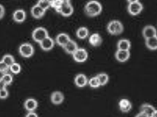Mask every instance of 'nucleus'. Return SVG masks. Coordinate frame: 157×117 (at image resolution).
Here are the masks:
<instances>
[{"label": "nucleus", "instance_id": "nucleus-28", "mask_svg": "<svg viewBox=\"0 0 157 117\" xmlns=\"http://www.w3.org/2000/svg\"><path fill=\"white\" fill-rule=\"evenodd\" d=\"M88 84L90 87L93 88H97L101 86L96 76L90 78V79L88 80Z\"/></svg>", "mask_w": 157, "mask_h": 117}, {"label": "nucleus", "instance_id": "nucleus-30", "mask_svg": "<svg viewBox=\"0 0 157 117\" xmlns=\"http://www.w3.org/2000/svg\"><path fill=\"white\" fill-rule=\"evenodd\" d=\"M63 1L62 0H56L51 1V7L54 8L57 13H59Z\"/></svg>", "mask_w": 157, "mask_h": 117}, {"label": "nucleus", "instance_id": "nucleus-23", "mask_svg": "<svg viewBox=\"0 0 157 117\" xmlns=\"http://www.w3.org/2000/svg\"><path fill=\"white\" fill-rule=\"evenodd\" d=\"M145 44L147 48L151 50L157 49V35L145 39Z\"/></svg>", "mask_w": 157, "mask_h": 117}, {"label": "nucleus", "instance_id": "nucleus-18", "mask_svg": "<svg viewBox=\"0 0 157 117\" xmlns=\"http://www.w3.org/2000/svg\"><path fill=\"white\" fill-rule=\"evenodd\" d=\"M31 14L32 16L36 19H40L45 15L46 11L36 4L32 6L31 9Z\"/></svg>", "mask_w": 157, "mask_h": 117}, {"label": "nucleus", "instance_id": "nucleus-15", "mask_svg": "<svg viewBox=\"0 0 157 117\" xmlns=\"http://www.w3.org/2000/svg\"><path fill=\"white\" fill-rule=\"evenodd\" d=\"M71 39V38L68 34L64 33H60L56 36V42L59 46L63 48Z\"/></svg>", "mask_w": 157, "mask_h": 117}, {"label": "nucleus", "instance_id": "nucleus-7", "mask_svg": "<svg viewBox=\"0 0 157 117\" xmlns=\"http://www.w3.org/2000/svg\"><path fill=\"white\" fill-rule=\"evenodd\" d=\"M75 61L78 63H83L86 61L88 57V53L86 49L79 48L72 55Z\"/></svg>", "mask_w": 157, "mask_h": 117}, {"label": "nucleus", "instance_id": "nucleus-20", "mask_svg": "<svg viewBox=\"0 0 157 117\" xmlns=\"http://www.w3.org/2000/svg\"><path fill=\"white\" fill-rule=\"evenodd\" d=\"M156 110L155 107L153 106L150 104H144L141 106L140 108V112L144 114H146L149 116L151 117L152 114Z\"/></svg>", "mask_w": 157, "mask_h": 117}, {"label": "nucleus", "instance_id": "nucleus-31", "mask_svg": "<svg viewBox=\"0 0 157 117\" xmlns=\"http://www.w3.org/2000/svg\"><path fill=\"white\" fill-rule=\"evenodd\" d=\"M9 70V66L1 60L0 61V72L3 74L8 72Z\"/></svg>", "mask_w": 157, "mask_h": 117}, {"label": "nucleus", "instance_id": "nucleus-11", "mask_svg": "<svg viewBox=\"0 0 157 117\" xmlns=\"http://www.w3.org/2000/svg\"><path fill=\"white\" fill-rule=\"evenodd\" d=\"M75 85L78 87H85L88 83L87 77L84 74H78L75 76L74 80Z\"/></svg>", "mask_w": 157, "mask_h": 117}, {"label": "nucleus", "instance_id": "nucleus-1", "mask_svg": "<svg viewBox=\"0 0 157 117\" xmlns=\"http://www.w3.org/2000/svg\"><path fill=\"white\" fill-rule=\"evenodd\" d=\"M102 11L101 3L96 1H91L86 3L84 7V12L89 17L99 15Z\"/></svg>", "mask_w": 157, "mask_h": 117}, {"label": "nucleus", "instance_id": "nucleus-19", "mask_svg": "<svg viewBox=\"0 0 157 117\" xmlns=\"http://www.w3.org/2000/svg\"><path fill=\"white\" fill-rule=\"evenodd\" d=\"M13 20L17 23H21L25 21L26 17L25 11L22 9L16 10L13 13Z\"/></svg>", "mask_w": 157, "mask_h": 117}, {"label": "nucleus", "instance_id": "nucleus-17", "mask_svg": "<svg viewBox=\"0 0 157 117\" xmlns=\"http://www.w3.org/2000/svg\"><path fill=\"white\" fill-rule=\"evenodd\" d=\"M63 48L67 54L72 55L78 49V47L77 43L71 39Z\"/></svg>", "mask_w": 157, "mask_h": 117}, {"label": "nucleus", "instance_id": "nucleus-4", "mask_svg": "<svg viewBox=\"0 0 157 117\" xmlns=\"http://www.w3.org/2000/svg\"><path fill=\"white\" fill-rule=\"evenodd\" d=\"M144 6L143 4L137 0L128 1L127 9L130 14L136 16L140 14L143 11Z\"/></svg>", "mask_w": 157, "mask_h": 117}, {"label": "nucleus", "instance_id": "nucleus-12", "mask_svg": "<svg viewBox=\"0 0 157 117\" xmlns=\"http://www.w3.org/2000/svg\"><path fill=\"white\" fill-rule=\"evenodd\" d=\"M38 103L37 101L33 98H28L24 103V107L28 112H35L37 108Z\"/></svg>", "mask_w": 157, "mask_h": 117}, {"label": "nucleus", "instance_id": "nucleus-21", "mask_svg": "<svg viewBox=\"0 0 157 117\" xmlns=\"http://www.w3.org/2000/svg\"><path fill=\"white\" fill-rule=\"evenodd\" d=\"M117 49L130 51L131 48V42L129 39L123 38L120 39L117 43Z\"/></svg>", "mask_w": 157, "mask_h": 117}, {"label": "nucleus", "instance_id": "nucleus-35", "mask_svg": "<svg viewBox=\"0 0 157 117\" xmlns=\"http://www.w3.org/2000/svg\"><path fill=\"white\" fill-rule=\"evenodd\" d=\"M135 117H150L149 116L147 115L146 114H144V113H142V112H139L138 114H137Z\"/></svg>", "mask_w": 157, "mask_h": 117}, {"label": "nucleus", "instance_id": "nucleus-2", "mask_svg": "<svg viewBox=\"0 0 157 117\" xmlns=\"http://www.w3.org/2000/svg\"><path fill=\"white\" fill-rule=\"evenodd\" d=\"M107 29L109 34L113 35H118L123 32L124 27L122 23L118 20H113L109 22Z\"/></svg>", "mask_w": 157, "mask_h": 117}, {"label": "nucleus", "instance_id": "nucleus-26", "mask_svg": "<svg viewBox=\"0 0 157 117\" xmlns=\"http://www.w3.org/2000/svg\"><path fill=\"white\" fill-rule=\"evenodd\" d=\"M1 78L4 83L6 85V86L11 84L13 81V75L8 72L2 74Z\"/></svg>", "mask_w": 157, "mask_h": 117}, {"label": "nucleus", "instance_id": "nucleus-34", "mask_svg": "<svg viewBox=\"0 0 157 117\" xmlns=\"http://www.w3.org/2000/svg\"><path fill=\"white\" fill-rule=\"evenodd\" d=\"M25 117H39L37 114L35 112H28L26 115Z\"/></svg>", "mask_w": 157, "mask_h": 117}, {"label": "nucleus", "instance_id": "nucleus-22", "mask_svg": "<svg viewBox=\"0 0 157 117\" xmlns=\"http://www.w3.org/2000/svg\"><path fill=\"white\" fill-rule=\"evenodd\" d=\"M76 36L81 39H84L88 37L89 35V29L86 27H79L76 32Z\"/></svg>", "mask_w": 157, "mask_h": 117}, {"label": "nucleus", "instance_id": "nucleus-33", "mask_svg": "<svg viewBox=\"0 0 157 117\" xmlns=\"http://www.w3.org/2000/svg\"><path fill=\"white\" fill-rule=\"evenodd\" d=\"M5 10L3 5L0 4V19H2L5 15Z\"/></svg>", "mask_w": 157, "mask_h": 117}, {"label": "nucleus", "instance_id": "nucleus-8", "mask_svg": "<svg viewBox=\"0 0 157 117\" xmlns=\"http://www.w3.org/2000/svg\"><path fill=\"white\" fill-rule=\"evenodd\" d=\"M40 47L45 51H50L54 48L55 42L54 40L49 36L39 43Z\"/></svg>", "mask_w": 157, "mask_h": 117}, {"label": "nucleus", "instance_id": "nucleus-9", "mask_svg": "<svg viewBox=\"0 0 157 117\" xmlns=\"http://www.w3.org/2000/svg\"><path fill=\"white\" fill-rule=\"evenodd\" d=\"M143 35L145 39L151 38L157 35L156 28L154 26L148 25L144 27L143 30Z\"/></svg>", "mask_w": 157, "mask_h": 117}, {"label": "nucleus", "instance_id": "nucleus-36", "mask_svg": "<svg viewBox=\"0 0 157 117\" xmlns=\"http://www.w3.org/2000/svg\"><path fill=\"white\" fill-rule=\"evenodd\" d=\"M6 85L4 83V82H3V81L2 80V79L0 78V90L3 89V88H6Z\"/></svg>", "mask_w": 157, "mask_h": 117}, {"label": "nucleus", "instance_id": "nucleus-6", "mask_svg": "<svg viewBox=\"0 0 157 117\" xmlns=\"http://www.w3.org/2000/svg\"><path fill=\"white\" fill-rule=\"evenodd\" d=\"M74 8L70 1L63 0L62 4L59 13L63 16L68 17L74 13Z\"/></svg>", "mask_w": 157, "mask_h": 117}, {"label": "nucleus", "instance_id": "nucleus-25", "mask_svg": "<svg viewBox=\"0 0 157 117\" xmlns=\"http://www.w3.org/2000/svg\"><path fill=\"white\" fill-rule=\"evenodd\" d=\"M2 60L6 64H7L9 67L15 62L14 58L10 54H6L2 58Z\"/></svg>", "mask_w": 157, "mask_h": 117}, {"label": "nucleus", "instance_id": "nucleus-16", "mask_svg": "<svg viewBox=\"0 0 157 117\" xmlns=\"http://www.w3.org/2000/svg\"><path fill=\"white\" fill-rule=\"evenodd\" d=\"M89 42L92 46H99L102 43V37L98 33H94L90 36Z\"/></svg>", "mask_w": 157, "mask_h": 117}, {"label": "nucleus", "instance_id": "nucleus-37", "mask_svg": "<svg viewBox=\"0 0 157 117\" xmlns=\"http://www.w3.org/2000/svg\"><path fill=\"white\" fill-rule=\"evenodd\" d=\"M150 117H157V110H155V112L152 114V115Z\"/></svg>", "mask_w": 157, "mask_h": 117}, {"label": "nucleus", "instance_id": "nucleus-29", "mask_svg": "<svg viewBox=\"0 0 157 117\" xmlns=\"http://www.w3.org/2000/svg\"><path fill=\"white\" fill-rule=\"evenodd\" d=\"M9 70L13 73L17 74L21 71V66L19 64L15 62L9 67Z\"/></svg>", "mask_w": 157, "mask_h": 117}, {"label": "nucleus", "instance_id": "nucleus-27", "mask_svg": "<svg viewBox=\"0 0 157 117\" xmlns=\"http://www.w3.org/2000/svg\"><path fill=\"white\" fill-rule=\"evenodd\" d=\"M36 4L40 6L43 10L46 11L49 8L51 7V1L40 0L37 2Z\"/></svg>", "mask_w": 157, "mask_h": 117}, {"label": "nucleus", "instance_id": "nucleus-14", "mask_svg": "<svg viewBox=\"0 0 157 117\" xmlns=\"http://www.w3.org/2000/svg\"><path fill=\"white\" fill-rule=\"evenodd\" d=\"M130 51L117 49L115 52V57L116 60L120 62H124L128 60L130 57Z\"/></svg>", "mask_w": 157, "mask_h": 117}, {"label": "nucleus", "instance_id": "nucleus-10", "mask_svg": "<svg viewBox=\"0 0 157 117\" xmlns=\"http://www.w3.org/2000/svg\"><path fill=\"white\" fill-rule=\"evenodd\" d=\"M50 99L52 104L58 105L62 104L64 101V94L60 91H54L51 95Z\"/></svg>", "mask_w": 157, "mask_h": 117}, {"label": "nucleus", "instance_id": "nucleus-24", "mask_svg": "<svg viewBox=\"0 0 157 117\" xmlns=\"http://www.w3.org/2000/svg\"><path fill=\"white\" fill-rule=\"evenodd\" d=\"M96 76L101 86L106 85L108 83L109 79V75L106 73H101L97 75Z\"/></svg>", "mask_w": 157, "mask_h": 117}, {"label": "nucleus", "instance_id": "nucleus-5", "mask_svg": "<svg viewBox=\"0 0 157 117\" xmlns=\"http://www.w3.org/2000/svg\"><path fill=\"white\" fill-rule=\"evenodd\" d=\"M21 56L25 58H29L33 56L35 52L34 47L29 43H24L21 44L18 49Z\"/></svg>", "mask_w": 157, "mask_h": 117}, {"label": "nucleus", "instance_id": "nucleus-13", "mask_svg": "<svg viewBox=\"0 0 157 117\" xmlns=\"http://www.w3.org/2000/svg\"><path fill=\"white\" fill-rule=\"evenodd\" d=\"M119 108L123 113H127L130 112L132 108V103L130 100L126 98H123L119 103Z\"/></svg>", "mask_w": 157, "mask_h": 117}, {"label": "nucleus", "instance_id": "nucleus-3", "mask_svg": "<svg viewBox=\"0 0 157 117\" xmlns=\"http://www.w3.org/2000/svg\"><path fill=\"white\" fill-rule=\"evenodd\" d=\"M48 36V30L45 27H42L35 28L32 33V37L33 40L39 44Z\"/></svg>", "mask_w": 157, "mask_h": 117}, {"label": "nucleus", "instance_id": "nucleus-32", "mask_svg": "<svg viewBox=\"0 0 157 117\" xmlns=\"http://www.w3.org/2000/svg\"><path fill=\"white\" fill-rule=\"evenodd\" d=\"M8 95H9V92L6 87L0 90V98L1 99H6L8 97Z\"/></svg>", "mask_w": 157, "mask_h": 117}]
</instances>
